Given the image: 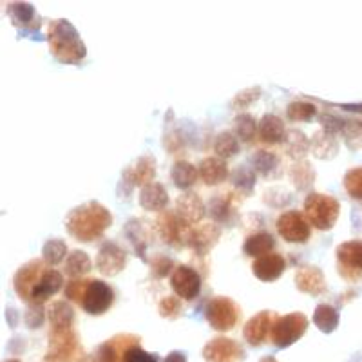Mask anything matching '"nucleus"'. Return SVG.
<instances>
[{"label":"nucleus","mask_w":362,"mask_h":362,"mask_svg":"<svg viewBox=\"0 0 362 362\" xmlns=\"http://www.w3.org/2000/svg\"><path fill=\"white\" fill-rule=\"evenodd\" d=\"M112 223V216L107 209L96 202L76 206L67 216V232L78 241H95Z\"/></svg>","instance_id":"nucleus-1"},{"label":"nucleus","mask_w":362,"mask_h":362,"mask_svg":"<svg viewBox=\"0 0 362 362\" xmlns=\"http://www.w3.org/2000/svg\"><path fill=\"white\" fill-rule=\"evenodd\" d=\"M47 42H49L51 53L60 62L74 64L86 57V45L80 40L78 31L67 21L51 22L47 29Z\"/></svg>","instance_id":"nucleus-2"},{"label":"nucleus","mask_w":362,"mask_h":362,"mask_svg":"<svg viewBox=\"0 0 362 362\" xmlns=\"http://www.w3.org/2000/svg\"><path fill=\"white\" fill-rule=\"evenodd\" d=\"M339 212H341V205L332 196L313 192L305 199L306 219L319 230H329L337 221Z\"/></svg>","instance_id":"nucleus-3"},{"label":"nucleus","mask_w":362,"mask_h":362,"mask_svg":"<svg viewBox=\"0 0 362 362\" xmlns=\"http://www.w3.org/2000/svg\"><path fill=\"white\" fill-rule=\"evenodd\" d=\"M306 328H308V319L303 313H288V315L277 317L272 326L270 339L279 348H286L299 341L305 335Z\"/></svg>","instance_id":"nucleus-4"},{"label":"nucleus","mask_w":362,"mask_h":362,"mask_svg":"<svg viewBox=\"0 0 362 362\" xmlns=\"http://www.w3.org/2000/svg\"><path fill=\"white\" fill-rule=\"evenodd\" d=\"M206 321L218 332H228L239 321V306L228 297H214L206 305Z\"/></svg>","instance_id":"nucleus-5"},{"label":"nucleus","mask_w":362,"mask_h":362,"mask_svg":"<svg viewBox=\"0 0 362 362\" xmlns=\"http://www.w3.org/2000/svg\"><path fill=\"white\" fill-rule=\"evenodd\" d=\"M112 300H115V292H112L107 283L98 279H89L80 305L90 315H102V313L111 308Z\"/></svg>","instance_id":"nucleus-6"},{"label":"nucleus","mask_w":362,"mask_h":362,"mask_svg":"<svg viewBox=\"0 0 362 362\" xmlns=\"http://www.w3.org/2000/svg\"><path fill=\"white\" fill-rule=\"evenodd\" d=\"M76 335L71 326H53L49 335V351L47 361L49 362H67L71 355L76 351Z\"/></svg>","instance_id":"nucleus-7"},{"label":"nucleus","mask_w":362,"mask_h":362,"mask_svg":"<svg viewBox=\"0 0 362 362\" xmlns=\"http://www.w3.org/2000/svg\"><path fill=\"white\" fill-rule=\"evenodd\" d=\"M277 232L288 243H306L310 238V221L297 210H290L277 219Z\"/></svg>","instance_id":"nucleus-8"},{"label":"nucleus","mask_w":362,"mask_h":362,"mask_svg":"<svg viewBox=\"0 0 362 362\" xmlns=\"http://www.w3.org/2000/svg\"><path fill=\"white\" fill-rule=\"evenodd\" d=\"M170 286H173L177 297L192 300L202 292V277H199V274L194 268L180 264L170 274Z\"/></svg>","instance_id":"nucleus-9"},{"label":"nucleus","mask_w":362,"mask_h":362,"mask_svg":"<svg viewBox=\"0 0 362 362\" xmlns=\"http://www.w3.org/2000/svg\"><path fill=\"white\" fill-rule=\"evenodd\" d=\"M339 270L346 279H355L362 274V241H346L337 247Z\"/></svg>","instance_id":"nucleus-10"},{"label":"nucleus","mask_w":362,"mask_h":362,"mask_svg":"<svg viewBox=\"0 0 362 362\" xmlns=\"http://www.w3.org/2000/svg\"><path fill=\"white\" fill-rule=\"evenodd\" d=\"M203 357L206 362H239L243 358V350L232 339L218 337L203 348Z\"/></svg>","instance_id":"nucleus-11"},{"label":"nucleus","mask_w":362,"mask_h":362,"mask_svg":"<svg viewBox=\"0 0 362 362\" xmlns=\"http://www.w3.org/2000/svg\"><path fill=\"white\" fill-rule=\"evenodd\" d=\"M125 263H127V255L118 245L111 243V241H105L102 245L98 257H96V267H98L103 276H116V274L124 270Z\"/></svg>","instance_id":"nucleus-12"},{"label":"nucleus","mask_w":362,"mask_h":362,"mask_svg":"<svg viewBox=\"0 0 362 362\" xmlns=\"http://www.w3.org/2000/svg\"><path fill=\"white\" fill-rule=\"evenodd\" d=\"M277 315H274L272 312H259L257 315H254L250 321L245 325L243 335L247 339L248 344L252 346H261L264 344L268 335L272 334V326L276 322Z\"/></svg>","instance_id":"nucleus-13"},{"label":"nucleus","mask_w":362,"mask_h":362,"mask_svg":"<svg viewBox=\"0 0 362 362\" xmlns=\"http://www.w3.org/2000/svg\"><path fill=\"white\" fill-rule=\"evenodd\" d=\"M158 230H160L165 243L181 245V243H187L190 228L187 223H183L180 218H177V214L165 212V214L158 219Z\"/></svg>","instance_id":"nucleus-14"},{"label":"nucleus","mask_w":362,"mask_h":362,"mask_svg":"<svg viewBox=\"0 0 362 362\" xmlns=\"http://www.w3.org/2000/svg\"><path fill=\"white\" fill-rule=\"evenodd\" d=\"M62 274L58 270H53V268H47V270L42 274L40 279H38V283L33 286V290H31L29 300H31L33 305H40V303L47 300L49 297H53L54 293H58V290L62 288Z\"/></svg>","instance_id":"nucleus-15"},{"label":"nucleus","mask_w":362,"mask_h":362,"mask_svg":"<svg viewBox=\"0 0 362 362\" xmlns=\"http://www.w3.org/2000/svg\"><path fill=\"white\" fill-rule=\"evenodd\" d=\"M284 268H286V261H284L283 255L276 254V252L257 257L252 264L254 276L259 281H264V283H270V281H276L277 277H281Z\"/></svg>","instance_id":"nucleus-16"},{"label":"nucleus","mask_w":362,"mask_h":362,"mask_svg":"<svg viewBox=\"0 0 362 362\" xmlns=\"http://www.w3.org/2000/svg\"><path fill=\"white\" fill-rule=\"evenodd\" d=\"M219 239V228L214 223H205V225L194 226L189 230V238H187V245L198 254H206L210 248L218 243Z\"/></svg>","instance_id":"nucleus-17"},{"label":"nucleus","mask_w":362,"mask_h":362,"mask_svg":"<svg viewBox=\"0 0 362 362\" xmlns=\"http://www.w3.org/2000/svg\"><path fill=\"white\" fill-rule=\"evenodd\" d=\"M154 174H156V163L151 156H144L136 161L132 167H129L124 173V177H122V183H127L129 187L134 185H151L154 180Z\"/></svg>","instance_id":"nucleus-18"},{"label":"nucleus","mask_w":362,"mask_h":362,"mask_svg":"<svg viewBox=\"0 0 362 362\" xmlns=\"http://www.w3.org/2000/svg\"><path fill=\"white\" fill-rule=\"evenodd\" d=\"M45 270L47 268L42 264V261H31V263L24 264L18 270V274L15 276V290H17L22 299L29 300L31 290H33V286L38 283V279H40Z\"/></svg>","instance_id":"nucleus-19"},{"label":"nucleus","mask_w":362,"mask_h":362,"mask_svg":"<svg viewBox=\"0 0 362 362\" xmlns=\"http://www.w3.org/2000/svg\"><path fill=\"white\" fill-rule=\"evenodd\" d=\"M176 214L187 225H198L205 214V206H203L202 199L198 198V194L187 192L181 198H177Z\"/></svg>","instance_id":"nucleus-20"},{"label":"nucleus","mask_w":362,"mask_h":362,"mask_svg":"<svg viewBox=\"0 0 362 362\" xmlns=\"http://www.w3.org/2000/svg\"><path fill=\"white\" fill-rule=\"evenodd\" d=\"M296 284L300 292L310 296H319L326 290V281L322 272L315 267H303L296 274Z\"/></svg>","instance_id":"nucleus-21"},{"label":"nucleus","mask_w":362,"mask_h":362,"mask_svg":"<svg viewBox=\"0 0 362 362\" xmlns=\"http://www.w3.org/2000/svg\"><path fill=\"white\" fill-rule=\"evenodd\" d=\"M257 134H259V138L264 144H283L286 140V136H288L281 118L274 115L263 116V119L259 122Z\"/></svg>","instance_id":"nucleus-22"},{"label":"nucleus","mask_w":362,"mask_h":362,"mask_svg":"<svg viewBox=\"0 0 362 362\" xmlns=\"http://www.w3.org/2000/svg\"><path fill=\"white\" fill-rule=\"evenodd\" d=\"M169 203V194L160 183H151L144 187L140 194V205L151 212H161Z\"/></svg>","instance_id":"nucleus-23"},{"label":"nucleus","mask_w":362,"mask_h":362,"mask_svg":"<svg viewBox=\"0 0 362 362\" xmlns=\"http://www.w3.org/2000/svg\"><path fill=\"white\" fill-rule=\"evenodd\" d=\"M199 177L206 185H218L228 177V167L221 158H206L199 165Z\"/></svg>","instance_id":"nucleus-24"},{"label":"nucleus","mask_w":362,"mask_h":362,"mask_svg":"<svg viewBox=\"0 0 362 362\" xmlns=\"http://www.w3.org/2000/svg\"><path fill=\"white\" fill-rule=\"evenodd\" d=\"M274 250V239L267 232H257V234L250 235L245 239L243 252L247 255H254V257H263V255L272 254Z\"/></svg>","instance_id":"nucleus-25"},{"label":"nucleus","mask_w":362,"mask_h":362,"mask_svg":"<svg viewBox=\"0 0 362 362\" xmlns=\"http://www.w3.org/2000/svg\"><path fill=\"white\" fill-rule=\"evenodd\" d=\"M170 176H173V181L180 189H189L198 180L199 170L189 161H177L173 170H170Z\"/></svg>","instance_id":"nucleus-26"},{"label":"nucleus","mask_w":362,"mask_h":362,"mask_svg":"<svg viewBox=\"0 0 362 362\" xmlns=\"http://www.w3.org/2000/svg\"><path fill=\"white\" fill-rule=\"evenodd\" d=\"M313 322L321 332L332 334L339 326V312L329 305H319L313 313Z\"/></svg>","instance_id":"nucleus-27"},{"label":"nucleus","mask_w":362,"mask_h":362,"mask_svg":"<svg viewBox=\"0 0 362 362\" xmlns=\"http://www.w3.org/2000/svg\"><path fill=\"white\" fill-rule=\"evenodd\" d=\"M90 270L89 255L82 250L71 252L66 261V274L71 277H80Z\"/></svg>","instance_id":"nucleus-28"},{"label":"nucleus","mask_w":362,"mask_h":362,"mask_svg":"<svg viewBox=\"0 0 362 362\" xmlns=\"http://www.w3.org/2000/svg\"><path fill=\"white\" fill-rule=\"evenodd\" d=\"M312 151L317 158H332L337 153V144H335L334 136L329 134L328 131L317 132L315 138L312 141Z\"/></svg>","instance_id":"nucleus-29"},{"label":"nucleus","mask_w":362,"mask_h":362,"mask_svg":"<svg viewBox=\"0 0 362 362\" xmlns=\"http://www.w3.org/2000/svg\"><path fill=\"white\" fill-rule=\"evenodd\" d=\"M214 151L218 158H232L239 153V141L232 132H221L214 141Z\"/></svg>","instance_id":"nucleus-30"},{"label":"nucleus","mask_w":362,"mask_h":362,"mask_svg":"<svg viewBox=\"0 0 362 362\" xmlns=\"http://www.w3.org/2000/svg\"><path fill=\"white\" fill-rule=\"evenodd\" d=\"M49 319L53 326H73L74 310L71 308L69 303H54L49 308Z\"/></svg>","instance_id":"nucleus-31"},{"label":"nucleus","mask_w":362,"mask_h":362,"mask_svg":"<svg viewBox=\"0 0 362 362\" xmlns=\"http://www.w3.org/2000/svg\"><path fill=\"white\" fill-rule=\"evenodd\" d=\"M67 254V247L64 241H60V239H51V241H47V243L44 245V248H42V255H44V261L47 264H58L60 261H64V257H66Z\"/></svg>","instance_id":"nucleus-32"},{"label":"nucleus","mask_w":362,"mask_h":362,"mask_svg":"<svg viewBox=\"0 0 362 362\" xmlns=\"http://www.w3.org/2000/svg\"><path fill=\"white\" fill-rule=\"evenodd\" d=\"M259 125L255 124V119L250 115H241L235 118V132L243 141H252L257 134Z\"/></svg>","instance_id":"nucleus-33"},{"label":"nucleus","mask_w":362,"mask_h":362,"mask_svg":"<svg viewBox=\"0 0 362 362\" xmlns=\"http://www.w3.org/2000/svg\"><path fill=\"white\" fill-rule=\"evenodd\" d=\"M9 15H11L15 24L29 25L35 18V9L33 6L24 4V2H17V4H11V8H9Z\"/></svg>","instance_id":"nucleus-34"},{"label":"nucleus","mask_w":362,"mask_h":362,"mask_svg":"<svg viewBox=\"0 0 362 362\" xmlns=\"http://www.w3.org/2000/svg\"><path fill=\"white\" fill-rule=\"evenodd\" d=\"M315 112V105L308 102H293L288 105V118L293 122H305V119L313 118Z\"/></svg>","instance_id":"nucleus-35"},{"label":"nucleus","mask_w":362,"mask_h":362,"mask_svg":"<svg viewBox=\"0 0 362 362\" xmlns=\"http://www.w3.org/2000/svg\"><path fill=\"white\" fill-rule=\"evenodd\" d=\"M344 189L348 190L351 198L362 199V167L351 169L344 176Z\"/></svg>","instance_id":"nucleus-36"},{"label":"nucleus","mask_w":362,"mask_h":362,"mask_svg":"<svg viewBox=\"0 0 362 362\" xmlns=\"http://www.w3.org/2000/svg\"><path fill=\"white\" fill-rule=\"evenodd\" d=\"M226 194H219L218 198H214L210 202V214L214 216L218 221H226L228 216H230L232 210V202L230 198H225Z\"/></svg>","instance_id":"nucleus-37"},{"label":"nucleus","mask_w":362,"mask_h":362,"mask_svg":"<svg viewBox=\"0 0 362 362\" xmlns=\"http://www.w3.org/2000/svg\"><path fill=\"white\" fill-rule=\"evenodd\" d=\"M124 362H158V358L153 354L141 350L138 346V341H136L124 348Z\"/></svg>","instance_id":"nucleus-38"},{"label":"nucleus","mask_w":362,"mask_h":362,"mask_svg":"<svg viewBox=\"0 0 362 362\" xmlns=\"http://www.w3.org/2000/svg\"><path fill=\"white\" fill-rule=\"evenodd\" d=\"M286 144H288V154L292 156H300V154L306 153L308 148V140L306 136L299 131H292L286 136Z\"/></svg>","instance_id":"nucleus-39"},{"label":"nucleus","mask_w":362,"mask_h":362,"mask_svg":"<svg viewBox=\"0 0 362 362\" xmlns=\"http://www.w3.org/2000/svg\"><path fill=\"white\" fill-rule=\"evenodd\" d=\"M292 180L296 181V185L299 187V189L308 187L313 180V170L310 169V163H306V161H299V163L292 169Z\"/></svg>","instance_id":"nucleus-40"},{"label":"nucleus","mask_w":362,"mask_h":362,"mask_svg":"<svg viewBox=\"0 0 362 362\" xmlns=\"http://www.w3.org/2000/svg\"><path fill=\"white\" fill-rule=\"evenodd\" d=\"M276 165H277V158L272 153H268V151H259V153L254 156L255 170L261 174H270Z\"/></svg>","instance_id":"nucleus-41"},{"label":"nucleus","mask_w":362,"mask_h":362,"mask_svg":"<svg viewBox=\"0 0 362 362\" xmlns=\"http://www.w3.org/2000/svg\"><path fill=\"white\" fill-rule=\"evenodd\" d=\"M158 308H160L161 315L167 317V319H176L181 313V303L177 300V297H165Z\"/></svg>","instance_id":"nucleus-42"},{"label":"nucleus","mask_w":362,"mask_h":362,"mask_svg":"<svg viewBox=\"0 0 362 362\" xmlns=\"http://www.w3.org/2000/svg\"><path fill=\"white\" fill-rule=\"evenodd\" d=\"M87 286V279H73L69 284L66 286V297L73 303H82L83 292H86Z\"/></svg>","instance_id":"nucleus-43"},{"label":"nucleus","mask_w":362,"mask_h":362,"mask_svg":"<svg viewBox=\"0 0 362 362\" xmlns=\"http://www.w3.org/2000/svg\"><path fill=\"white\" fill-rule=\"evenodd\" d=\"M234 180H235V187H239V189L247 190V185H248V189L252 190V187H254V174H252L247 167H241L239 170H235Z\"/></svg>","instance_id":"nucleus-44"},{"label":"nucleus","mask_w":362,"mask_h":362,"mask_svg":"<svg viewBox=\"0 0 362 362\" xmlns=\"http://www.w3.org/2000/svg\"><path fill=\"white\" fill-rule=\"evenodd\" d=\"M259 98V89H248L243 90V93H239L234 100V107L235 109H243L245 105H248L250 102Z\"/></svg>","instance_id":"nucleus-45"},{"label":"nucleus","mask_w":362,"mask_h":362,"mask_svg":"<svg viewBox=\"0 0 362 362\" xmlns=\"http://www.w3.org/2000/svg\"><path fill=\"white\" fill-rule=\"evenodd\" d=\"M44 312L38 305H35V308L28 310V315H25V322H28L29 328H38V326L44 322Z\"/></svg>","instance_id":"nucleus-46"},{"label":"nucleus","mask_w":362,"mask_h":362,"mask_svg":"<svg viewBox=\"0 0 362 362\" xmlns=\"http://www.w3.org/2000/svg\"><path fill=\"white\" fill-rule=\"evenodd\" d=\"M151 267H153L154 274H156V276H160V277L167 276L170 270H174L173 263H170L167 257H156V259L153 261V264H151Z\"/></svg>","instance_id":"nucleus-47"},{"label":"nucleus","mask_w":362,"mask_h":362,"mask_svg":"<svg viewBox=\"0 0 362 362\" xmlns=\"http://www.w3.org/2000/svg\"><path fill=\"white\" fill-rule=\"evenodd\" d=\"M165 362H187V358H185V355L181 354V351H173L169 357L165 358Z\"/></svg>","instance_id":"nucleus-48"},{"label":"nucleus","mask_w":362,"mask_h":362,"mask_svg":"<svg viewBox=\"0 0 362 362\" xmlns=\"http://www.w3.org/2000/svg\"><path fill=\"white\" fill-rule=\"evenodd\" d=\"M261 362H277V361H276V358H274V357H264Z\"/></svg>","instance_id":"nucleus-49"},{"label":"nucleus","mask_w":362,"mask_h":362,"mask_svg":"<svg viewBox=\"0 0 362 362\" xmlns=\"http://www.w3.org/2000/svg\"><path fill=\"white\" fill-rule=\"evenodd\" d=\"M8 362H21V361H15V358H11V361H8Z\"/></svg>","instance_id":"nucleus-50"}]
</instances>
